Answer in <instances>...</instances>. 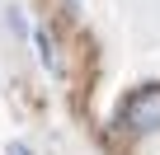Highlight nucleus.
I'll return each instance as SVG.
<instances>
[{"instance_id":"obj_2","label":"nucleus","mask_w":160,"mask_h":155,"mask_svg":"<svg viewBox=\"0 0 160 155\" xmlns=\"http://www.w3.org/2000/svg\"><path fill=\"white\" fill-rule=\"evenodd\" d=\"M38 56H42V66H57V47H52L47 33H38Z\"/></svg>"},{"instance_id":"obj_1","label":"nucleus","mask_w":160,"mask_h":155,"mask_svg":"<svg viewBox=\"0 0 160 155\" xmlns=\"http://www.w3.org/2000/svg\"><path fill=\"white\" fill-rule=\"evenodd\" d=\"M122 122H127V132H155L160 127V85H141L137 94H127V104H122Z\"/></svg>"},{"instance_id":"obj_3","label":"nucleus","mask_w":160,"mask_h":155,"mask_svg":"<svg viewBox=\"0 0 160 155\" xmlns=\"http://www.w3.org/2000/svg\"><path fill=\"white\" fill-rule=\"evenodd\" d=\"M10 155H28V150H24V146H10Z\"/></svg>"}]
</instances>
